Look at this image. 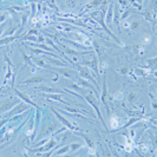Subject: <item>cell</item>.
<instances>
[{
  "label": "cell",
  "mask_w": 157,
  "mask_h": 157,
  "mask_svg": "<svg viewBox=\"0 0 157 157\" xmlns=\"http://www.w3.org/2000/svg\"><path fill=\"white\" fill-rule=\"evenodd\" d=\"M69 150H70V145H65V147H63L61 149H59L56 155H57V156L58 155H63V154H65V152H67Z\"/></svg>",
  "instance_id": "21"
},
{
  "label": "cell",
  "mask_w": 157,
  "mask_h": 157,
  "mask_svg": "<svg viewBox=\"0 0 157 157\" xmlns=\"http://www.w3.org/2000/svg\"><path fill=\"white\" fill-rule=\"evenodd\" d=\"M51 110H52V111H53V113H55V115H56V117H57V118L59 119V121H60V123H61V124H63V125H64V126H66L67 129H70L71 131H76V130H78V126H76V125H73V124H72V123H70V122H69V121H67L66 118H64V117H63V116H61L60 113H59V112H57V111H56V110L53 109V108H52Z\"/></svg>",
  "instance_id": "2"
},
{
  "label": "cell",
  "mask_w": 157,
  "mask_h": 157,
  "mask_svg": "<svg viewBox=\"0 0 157 157\" xmlns=\"http://www.w3.org/2000/svg\"><path fill=\"white\" fill-rule=\"evenodd\" d=\"M38 91H43V92H52V93H63V90L55 89V87H48V86H38L37 87Z\"/></svg>",
  "instance_id": "13"
},
{
  "label": "cell",
  "mask_w": 157,
  "mask_h": 157,
  "mask_svg": "<svg viewBox=\"0 0 157 157\" xmlns=\"http://www.w3.org/2000/svg\"><path fill=\"white\" fill-rule=\"evenodd\" d=\"M132 12H135V10H132V8H128V10L125 11V13H123V14H122V20H125Z\"/></svg>",
  "instance_id": "23"
},
{
  "label": "cell",
  "mask_w": 157,
  "mask_h": 157,
  "mask_svg": "<svg viewBox=\"0 0 157 157\" xmlns=\"http://www.w3.org/2000/svg\"><path fill=\"white\" fill-rule=\"evenodd\" d=\"M34 61H35V64H38L40 67H46V64H45V63L42 60V59H38V58H34Z\"/></svg>",
  "instance_id": "32"
},
{
  "label": "cell",
  "mask_w": 157,
  "mask_h": 157,
  "mask_svg": "<svg viewBox=\"0 0 157 157\" xmlns=\"http://www.w3.org/2000/svg\"><path fill=\"white\" fill-rule=\"evenodd\" d=\"M137 99V95L135 92H131V93H129V96H128V100H129V103H134L135 100Z\"/></svg>",
  "instance_id": "22"
},
{
  "label": "cell",
  "mask_w": 157,
  "mask_h": 157,
  "mask_svg": "<svg viewBox=\"0 0 157 157\" xmlns=\"http://www.w3.org/2000/svg\"><path fill=\"white\" fill-rule=\"evenodd\" d=\"M47 98L48 99H52V100H56V102H60L63 103V104H65V105H69V103H66L65 100H63V98H61V95H47Z\"/></svg>",
  "instance_id": "14"
},
{
  "label": "cell",
  "mask_w": 157,
  "mask_h": 157,
  "mask_svg": "<svg viewBox=\"0 0 157 157\" xmlns=\"http://www.w3.org/2000/svg\"><path fill=\"white\" fill-rule=\"evenodd\" d=\"M142 39H144V43H150L151 42V39H150V35H144V37H143V38Z\"/></svg>",
  "instance_id": "38"
},
{
  "label": "cell",
  "mask_w": 157,
  "mask_h": 157,
  "mask_svg": "<svg viewBox=\"0 0 157 157\" xmlns=\"http://www.w3.org/2000/svg\"><path fill=\"white\" fill-rule=\"evenodd\" d=\"M44 80H45V77H43V76H34V77H30V78H27L26 80H24V82H22V84L27 85V84L40 83V82H44Z\"/></svg>",
  "instance_id": "11"
},
{
  "label": "cell",
  "mask_w": 157,
  "mask_h": 157,
  "mask_svg": "<svg viewBox=\"0 0 157 157\" xmlns=\"http://www.w3.org/2000/svg\"><path fill=\"white\" fill-rule=\"evenodd\" d=\"M85 100H86L87 103H89L90 105H92V108L97 111V116H98V118H99V121L102 122V124L105 126V121L103 119L102 115H100V110H99V103H98V99L96 98V96H93L92 93H89V95H86L85 96Z\"/></svg>",
  "instance_id": "1"
},
{
  "label": "cell",
  "mask_w": 157,
  "mask_h": 157,
  "mask_svg": "<svg viewBox=\"0 0 157 157\" xmlns=\"http://www.w3.org/2000/svg\"><path fill=\"white\" fill-rule=\"evenodd\" d=\"M141 26V21L139 20H134V22L131 24V30H137Z\"/></svg>",
  "instance_id": "28"
},
{
  "label": "cell",
  "mask_w": 157,
  "mask_h": 157,
  "mask_svg": "<svg viewBox=\"0 0 157 157\" xmlns=\"http://www.w3.org/2000/svg\"><path fill=\"white\" fill-rule=\"evenodd\" d=\"M84 65H86V66H91L92 67V70L96 72V76L98 78H99V69H98V59H97V57L95 56L93 57V59L91 61H84L83 63Z\"/></svg>",
  "instance_id": "5"
},
{
  "label": "cell",
  "mask_w": 157,
  "mask_h": 157,
  "mask_svg": "<svg viewBox=\"0 0 157 157\" xmlns=\"http://www.w3.org/2000/svg\"><path fill=\"white\" fill-rule=\"evenodd\" d=\"M29 109V106L26 105V104H24V103H21V104H16V106H14V109L11 110L8 113H7V116L8 117H11V116L16 115V113H18V112H22V111H26V110Z\"/></svg>",
  "instance_id": "6"
},
{
  "label": "cell",
  "mask_w": 157,
  "mask_h": 157,
  "mask_svg": "<svg viewBox=\"0 0 157 157\" xmlns=\"http://www.w3.org/2000/svg\"><path fill=\"white\" fill-rule=\"evenodd\" d=\"M13 105H16V102L13 100V98H7L3 102L1 106H0V112H5L6 110L11 109Z\"/></svg>",
  "instance_id": "9"
},
{
  "label": "cell",
  "mask_w": 157,
  "mask_h": 157,
  "mask_svg": "<svg viewBox=\"0 0 157 157\" xmlns=\"http://www.w3.org/2000/svg\"><path fill=\"white\" fill-rule=\"evenodd\" d=\"M78 71H79V76L83 78V79L90 80L91 83H93L97 86V82L92 78V76H91V73H90V71H89V69H87V67H85V66H78Z\"/></svg>",
  "instance_id": "3"
},
{
  "label": "cell",
  "mask_w": 157,
  "mask_h": 157,
  "mask_svg": "<svg viewBox=\"0 0 157 157\" xmlns=\"http://www.w3.org/2000/svg\"><path fill=\"white\" fill-rule=\"evenodd\" d=\"M119 72L122 74H126L129 72V67H126V66H124V67H122L121 70H119Z\"/></svg>",
  "instance_id": "36"
},
{
  "label": "cell",
  "mask_w": 157,
  "mask_h": 157,
  "mask_svg": "<svg viewBox=\"0 0 157 157\" xmlns=\"http://www.w3.org/2000/svg\"><path fill=\"white\" fill-rule=\"evenodd\" d=\"M21 55H22V57H24V59H25V63H26V64H30V65H31V66H32V67H35L34 65L32 64V61H31V59H30V57H29V56H27V55H26V53H25V52H24V51H22V50H21Z\"/></svg>",
  "instance_id": "20"
},
{
  "label": "cell",
  "mask_w": 157,
  "mask_h": 157,
  "mask_svg": "<svg viewBox=\"0 0 157 157\" xmlns=\"http://www.w3.org/2000/svg\"><path fill=\"white\" fill-rule=\"evenodd\" d=\"M135 72L138 74V77H143V76H147V74H148V71L142 70V69H136V70H135Z\"/></svg>",
  "instance_id": "24"
},
{
  "label": "cell",
  "mask_w": 157,
  "mask_h": 157,
  "mask_svg": "<svg viewBox=\"0 0 157 157\" xmlns=\"http://www.w3.org/2000/svg\"><path fill=\"white\" fill-rule=\"evenodd\" d=\"M79 148H82V144H77V143H72V144L70 145V150H71V151H74V150H77V149H79Z\"/></svg>",
  "instance_id": "30"
},
{
  "label": "cell",
  "mask_w": 157,
  "mask_h": 157,
  "mask_svg": "<svg viewBox=\"0 0 157 157\" xmlns=\"http://www.w3.org/2000/svg\"><path fill=\"white\" fill-rule=\"evenodd\" d=\"M56 144H57L56 139H51L50 143H47V144L44 145L43 148H39V149H30V152H43V151H48V150H51L53 147H56Z\"/></svg>",
  "instance_id": "4"
},
{
  "label": "cell",
  "mask_w": 157,
  "mask_h": 157,
  "mask_svg": "<svg viewBox=\"0 0 157 157\" xmlns=\"http://www.w3.org/2000/svg\"><path fill=\"white\" fill-rule=\"evenodd\" d=\"M102 4H103V0H91L85 7H86V8H91V7L99 6V5H102Z\"/></svg>",
  "instance_id": "15"
},
{
  "label": "cell",
  "mask_w": 157,
  "mask_h": 157,
  "mask_svg": "<svg viewBox=\"0 0 157 157\" xmlns=\"http://www.w3.org/2000/svg\"><path fill=\"white\" fill-rule=\"evenodd\" d=\"M7 19V14H0V22H3V21H5V20Z\"/></svg>",
  "instance_id": "37"
},
{
  "label": "cell",
  "mask_w": 157,
  "mask_h": 157,
  "mask_svg": "<svg viewBox=\"0 0 157 157\" xmlns=\"http://www.w3.org/2000/svg\"><path fill=\"white\" fill-rule=\"evenodd\" d=\"M58 72L63 74L65 78H73L74 76H76V71L72 70V69H70V67H67V66L63 67V69H59Z\"/></svg>",
  "instance_id": "8"
},
{
  "label": "cell",
  "mask_w": 157,
  "mask_h": 157,
  "mask_svg": "<svg viewBox=\"0 0 157 157\" xmlns=\"http://www.w3.org/2000/svg\"><path fill=\"white\" fill-rule=\"evenodd\" d=\"M33 34H38V30H35V29L30 30L29 32L26 33V35H33Z\"/></svg>",
  "instance_id": "35"
},
{
  "label": "cell",
  "mask_w": 157,
  "mask_h": 157,
  "mask_svg": "<svg viewBox=\"0 0 157 157\" xmlns=\"http://www.w3.org/2000/svg\"><path fill=\"white\" fill-rule=\"evenodd\" d=\"M65 48V52L69 53V55H73V56H82V55H85V52H78V51H74V50H71L69 47H64Z\"/></svg>",
  "instance_id": "18"
},
{
  "label": "cell",
  "mask_w": 157,
  "mask_h": 157,
  "mask_svg": "<svg viewBox=\"0 0 157 157\" xmlns=\"http://www.w3.org/2000/svg\"><path fill=\"white\" fill-rule=\"evenodd\" d=\"M18 29V26L17 25H13V26H10L8 27V31H6V34L7 35H10V34H13V33L16 32V30Z\"/></svg>",
  "instance_id": "25"
},
{
  "label": "cell",
  "mask_w": 157,
  "mask_h": 157,
  "mask_svg": "<svg viewBox=\"0 0 157 157\" xmlns=\"http://www.w3.org/2000/svg\"><path fill=\"white\" fill-rule=\"evenodd\" d=\"M103 90H102V103L104 104V106L106 108V111H108V115H110V110L106 105V92H108V89H106V78L104 76V79H103Z\"/></svg>",
  "instance_id": "7"
},
{
  "label": "cell",
  "mask_w": 157,
  "mask_h": 157,
  "mask_svg": "<svg viewBox=\"0 0 157 157\" xmlns=\"http://www.w3.org/2000/svg\"><path fill=\"white\" fill-rule=\"evenodd\" d=\"M14 39H16V37H6V38H4L0 40V45H6V44H8V43L13 42Z\"/></svg>",
  "instance_id": "19"
},
{
  "label": "cell",
  "mask_w": 157,
  "mask_h": 157,
  "mask_svg": "<svg viewBox=\"0 0 157 157\" xmlns=\"http://www.w3.org/2000/svg\"><path fill=\"white\" fill-rule=\"evenodd\" d=\"M148 67H152L156 64V58H151V59H148Z\"/></svg>",
  "instance_id": "31"
},
{
  "label": "cell",
  "mask_w": 157,
  "mask_h": 157,
  "mask_svg": "<svg viewBox=\"0 0 157 157\" xmlns=\"http://www.w3.org/2000/svg\"><path fill=\"white\" fill-rule=\"evenodd\" d=\"M56 129H57V125L56 124H50V125H47V126H45V128H43L42 132L39 134V137H43V136H50Z\"/></svg>",
  "instance_id": "10"
},
{
  "label": "cell",
  "mask_w": 157,
  "mask_h": 157,
  "mask_svg": "<svg viewBox=\"0 0 157 157\" xmlns=\"http://www.w3.org/2000/svg\"><path fill=\"white\" fill-rule=\"evenodd\" d=\"M50 61H51L52 64L58 65V66H64V67H66V66H67V65L65 64V63H61L60 60H56V59H50Z\"/></svg>",
  "instance_id": "26"
},
{
  "label": "cell",
  "mask_w": 157,
  "mask_h": 157,
  "mask_svg": "<svg viewBox=\"0 0 157 157\" xmlns=\"http://www.w3.org/2000/svg\"><path fill=\"white\" fill-rule=\"evenodd\" d=\"M119 4H122L123 6H126L128 5V0H119Z\"/></svg>",
  "instance_id": "39"
},
{
  "label": "cell",
  "mask_w": 157,
  "mask_h": 157,
  "mask_svg": "<svg viewBox=\"0 0 157 157\" xmlns=\"http://www.w3.org/2000/svg\"><path fill=\"white\" fill-rule=\"evenodd\" d=\"M66 4L69 5V6L73 7V6H76V4H77V0H66Z\"/></svg>",
  "instance_id": "34"
},
{
  "label": "cell",
  "mask_w": 157,
  "mask_h": 157,
  "mask_svg": "<svg viewBox=\"0 0 157 157\" xmlns=\"http://www.w3.org/2000/svg\"><path fill=\"white\" fill-rule=\"evenodd\" d=\"M67 87H71V89H74V90H80V86H78V84L76 83H69Z\"/></svg>",
  "instance_id": "33"
},
{
  "label": "cell",
  "mask_w": 157,
  "mask_h": 157,
  "mask_svg": "<svg viewBox=\"0 0 157 157\" xmlns=\"http://www.w3.org/2000/svg\"><path fill=\"white\" fill-rule=\"evenodd\" d=\"M14 93H16V95H17V96H18V97H20L21 99H24V100H25V103H26V104H30V105H32V106H34V108H37V105H35V104L32 102V100L30 99V97H27V96H26L25 93L20 92L19 90H17V89H14Z\"/></svg>",
  "instance_id": "12"
},
{
  "label": "cell",
  "mask_w": 157,
  "mask_h": 157,
  "mask_svg": "<svg viewBox=\"0 0 157 157\" xmlns=\"http://www.w3.org/2000/svg\"><path fill=\"white\" fill-rule=\"evenodd\" d=\"M112 8H113V5H110L109 8H108V14H106V24H111L112 21Z\"/></svg>",
  "instance_id": "17"
},
{
  "label": "cell",
  "mask_w": 157,
  "mask_h": 157,
  "mask_svg": "<svg viewBox=\"0 0 157 157\" xmlns=\"http://www.w3.org/2000/svg\"><path fill=\"white\" fill-rule=\"evenodd\" d=\"M78 135H79V136H82V137L85 139V142L87 143V145H89L90 149H93V141L89 137V136H87V135H84V134H78Z\"/></svg>",
  "instance_id": "16"
},
{
  "label": "cell",
  "mask_w": 157,
  "mask_h": 157,
  "mask_svg": "<svg viewBox=\"0 0 157 157\" xmlns=\"http://www.w3.org/2000/svg\"><path fill=\"white\" fill-rule=\"evenodd\" d=\"M118 117L117 116H115V118H111V125H112V128L115 129V128H117L118 126Z\"/></svg>",
  "instance_id": "27"
},
{
  "label": "cell",
  "mask_w": 157,
  "mask_h": 157,
  "mask_svg": "<svg viewBox=\"0 0 157 157\" xmlns=\"http://www.w3.org/2000/svg\"><path fill=\"white\" fill-rule=\"evenodd\" d=\"M135 1H137L138 5H142V4H143V0H135Z\"/></svg>",
  "instance_id": "40"
},
{
  "label": "cell",
  "mask_w": 157,
  "mask_h": 157,
  "mask_svg": "<svg viewBox=\"0 0 157 157\" xmlns=\"http://www.w3.org/2000/svg\"><path fill=\"white\" fill-rule=\"evenodd\" d=\"M143 48H144V46H143V45H135V46H134V52L141 51V53H143Z\"/></svg>",
  "instance_id": "29"
}]
</instances>
